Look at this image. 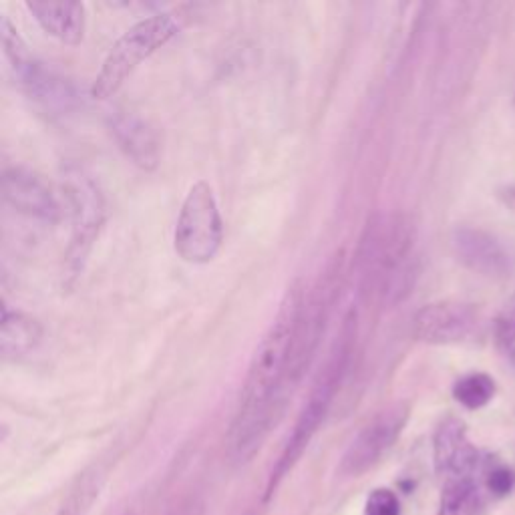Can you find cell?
I'll return each instance as SVG.
<instances>
[{"mask_svg":"<svg viewBox=\"0 0 515 515\" xmlns=\"http://www.w3.org/2000/svg\"><path fill=\"white\" fill-rule=\"evenodd\" d=\"M302 304L304 290L300 282H294L252 355L238 411L228 433V453L236 465H246L256 457L294 391L290 385V365Z\"/></svg>","mask_w":515,"mask_h":515,"instance_id":"cell-1","label":"cell"},{"mask_svg":"<svg viewBox=\"0 0 515 515\" xmlns=\"http://www.w3.org/2000/svg\"><path fill=\"white\" fill-rule=\"evenodd\" d=\"M415 230L405 214L375 216L359 246L357 272L365 298L379 296L387 302L401 300L415 278Z\"/></svg>","mask_w":515,"mask_h":515,"instance_id":"cell-2","label":"cell"},{"mask_svg":"<svg viewBox=\"0 0 515 515\" xmlns=\"http://www.w3.org/2000/svg\"><path fill=\"white\" fill-rule=\"evenodd\" d=\"M353 338H355V332H351V324H347L345 334H342V340H338L336 349L332 351L330 359L326 361L322 373L318 375V379L310 391V397H308L304 409L300 411L296 425L282 449V455L272 469V475L268 481V491H266L268 497L278 489L282 479L294 469V465L300 461V457L308 449L310 441L318 433L320 425L324 423V419L332 407L334 395L340 387L342 375H345V371H347Z\"/></svg>","mask_w":515,"mask_h":515,"instance_id":"cell-3","label":"cell"},{"mask_svg":"<svg viewBox=\"0 0 515 515\" xmlns=\"http://www.w3.org/2000/svg\"><path fill=\"white\" fill-rule=\"evenodd\" d=\"M180 27L169 15H151L133 25L109 51L99 75L93 81L91 95L95 99L113 97L129 75L155 51L178 35Z\"/></svg>","mask_w":515,"mask_h":515,"instance_id":"cell-4","label":"cell"},{"mask_svg":"<svg viewBox=\"0 0 515 515\" xmlns=\"http://www.w3.org/2000/svg\"><path fill=\"white\" fill-rule=\"evenodd\" d=\"M224 242V222L208 182L190 188L174 234L176 252L190 264L212 262Z\"/></svg>","mask_w":515,"mask_h":515,"instance_id":"cell-5","label":"cell"},{"mask_svg":"<svg viewBox=\"0 0 515 515\" xmlns=\"http://www.w3.org/2000/svg\"><path fill=\"white\" fill-rule=\"evenodd\" d=\"M65 192L71 204L73 234L65 254V284L73 286L85 268L87 256L105 224V198L83 169L71 167L65 176Z\"/></svg>","mask_w":515,"mask_h":515,"instance_id":"cell-6","label":"cell"},{"mask_svg":"<svg viewBox=\"0 0 515 515\" xmlns=\"http://www.w3.org/2000/svg\"><path fill=\"white\" fill-rule=\"evenodd\" d=\"M409 405L395 403L379 411L353 439L349 449L342 455L338 471L342 477H361L373 469L399 441L407 421Z\"/></svg>","mask_w":515,"mask_h":515,"instance_id":"cell-7","label":"cell"},{"mask_svg":"<svg viewBox=\"0 0 515 515\" xmlns=\"http://www.w3.org/2000/svg\"><path fill=\"white\" fill-rule=\"evenodd\" d=\"M3 45L19 83L27 89L31 99L49 109H69L73 105L75 93L71 85L31 55L19 31L7 17H3Z\"/></svg>","mask_w":515,"mask_h":515,"instance_id":"cell-8","label":"cell"},{"mask_svg":"<svg viewBox=\"0 0 515 515\" xmlns=\"http://www.w3.org/2000/svg\"><path fill=\"white\" fill-rule=\"evenodd\" d=\"M477 310L473 304L459 300H439L425 304L413 316V336L425 345H459L477 326Z\"/></svg>","mask_w":515,"mask_h":515,"instance_id":"cell-9","label":"cell"},{"mask_svg":"<svg viewBox=\"0 0 515 515\" xmlns=\"http://www.w3.org/2000/svg\"><path fill=\"white\" fill-rule=\"evenodd\" d=\"M453 252L467 270L485 278L501 280L515 268L511 246L483 228H457L453 232Z\"/></svg>","mask_w":515,"mask_h":515,"instance_id":"cell-10","label":"cell"},{"mask_svg":"<svg viewBox=\"0 0 515 515\" xmlns=\"http://www.w3.org/2000/svg\"><path fill=\"white\" fill-rule=\"evenodd\" d=\"M5 202L23 216L57 222L61 218V206L49 188V184L25 167H11L3 176Z\"/></svg>","mask_w":515,"mask_h":515,"instance_id":"cell-11","label":"cell"},{"mask_svg":"<svg viewBox=\"0 0 515 515\" xmlns=\"http://www.w3.org/2000/svg\"><path fill=\"white\" fill-rule=\"evenodd\" d=\"M435 471L443 481L453 477L477 475L481 467V455L467 437V427L457 417H447L435 431L433 439Z\"/></svg>","mask_w":515,"mask_h":515,"instance_id":"cell-12","label":"cell"},{"mask_svg":"<svg viewBox=\"0 0 515 515\" xmlns=\"http://www.w3.org/2000/svg\"><path fill=\"white\" fill-rule=\"evenodd\" d=\"M109 127L119 149L127 155V159H131V163L145 171H151L159 165L161 141L149 121L137 113L117 111L111 115Z\"/></svg>","mask_w":515,"mask_h":515,"instance_id":"cell-13","label":"cell"},{"mask_svg":"<svg viewBox=\"0 0 515 515\" xmlns=\"http://www.w3.org/2000/svg\"><path fill=\"white\" fill-rule=\"evenodd\" d=\"M27 9L33 13L41 29L65 45H79L85 37V7L81 3H47V0H35L27 3Z\"/></svg>","mask_w":515,"mask_h":515,"instance_id":"cell-14","label":"cell"},{"mask_svg":"<svg viewBox=\"0 0 515 515\" xmlns=\"http://www.w3.org/2000/svg\"><path fill=\"white\" fill-rule=\"evenodd\" d=\"M43 338V326L37 318L17 308H3L0 324V353L7 361H19L31 355Z\"/></svg>","mask_w":515,"mask_h":515,"instance_id":"cell-15","label":"cell"},{"mask_svg":"<svg viewBox=\"0 0 515 515\" xmlns=\"http://www.w3.org/2000/svg\"><path fill=\"white\" fill-rule=\"evenodd\" d=\"M483 505L477 475L453 477L443 483L437 515H479Z\"/></svg>","mask_w":515,"mask_h":515,"instance_id":"cell-16","label":"cell"},{"mask_svg":"<svg viewBox=\"0 0 515 515\" xmlns=\"http://www.w3.org/2000/svg\"><path fill=\"white\" fill-rule=\"evenodd\" d=\"M495 393H497L495 379L487 373H469L461 377L453 387L455 401L469 411H479L487 407L493 401Z\"/></svg>","mask_w":515,"mask_h":515,"instance_id":"cell-17","label":"cell"},{"mask_svg":"<svg viewBox=\"0 0 515 515\" xmlns=\"http://www.w3.org/2000/svg\"><path fill=\"white\" fill-rule=\"evenodd\" d=\"M495 340L497 345L503 349H509L515 345V292L513 296L505 302L501 312L495 318Z\"/></svg>","mask_w":515,"mask_h":515,"instance_id":"cell-18","label":"cell"},{"mask_svg":"<svg viewBox=\"0 0 515 515\" xmlns=\"http://www.w3.org/2000/svg\"><path fill=\"white\" fill-rule=\"evenodd\" d=\"M365 515H403L401 501L391 489H375L365 503Z\"/></svg>","mask_w":515,"mask_h":515,"instance_id":"cell-19","label":"cell"},{"mask_svg":"<svg viewBox=\"0 0 515 515\" xmlns=\"http://www.w3.org/2000/svg\"><path fill=\"white\" fill-rule=\"evenodd\" d=\"M485 487L493 497H505L515 489V471L505 465H493L485 471Z\"/></svg>","mask_w":515,"mask_h":515,"instance_id":"cell-20","label":"cell"},{"mask_svg":"<svg viewBox=\"0 0 515 515\" xmlns=\"http://www.w3.org/2000/svg\"><path fill=\"white\" fill-rule=\"evenodd\" d=\"M89 489H81V491H77L69 501H67V505H63V509L59 511V515H81V511H85L89 505H91V499H85V493H87Z\"/></svg>","mask_w":515,"mask_h":515,"instance_id":"cell-21","label":"cell"},{"mask_svg":"<svg viewBox=\"0 0 515 515\" xmlns=\"http://www.w3.org/2000/svg\"><path fill=\"white\" fill-rule=\"evenodd\" d=\"M499 202L515 216V186H503L497 190Z\"/></svg>","mask_w":515,"mask_h":515,"instance_id":"cell-22","label":"cell"},{"mask_svg":"<svg viewBox=\"0 0 515 515\" xmlns=\"http://www.w3.org/2000/svg\"><path fill=\"white\" fill-rule=\"evenodd\" d=\"M513 105H515V93H513Z\"/></svg>","mask_w":515,"mask_h":515,"instance_id":"cell-23","label":"cell"}]
</instances>
